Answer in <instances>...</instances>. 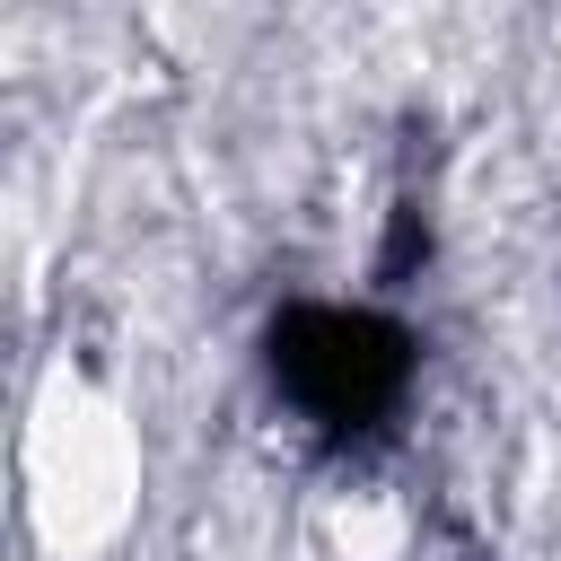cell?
Segmentation results:
<instances>
[{"instance_id":"1","label":"cell","mask_w":561,"mask_h":561,"mask_svg":"<svg viewBox=\"0 0 561 561\" xmlns=\"http://www.w3.org/2000/svg\"><path fill=\"white\" fill-rule=\"evenodd\" d=\"M263 368H272V394L333 447L351 438H377L403 394H412V368H421V342L377 316V307H342V298H289L272 324H263Z\"/></svg>"}]
</instances>
